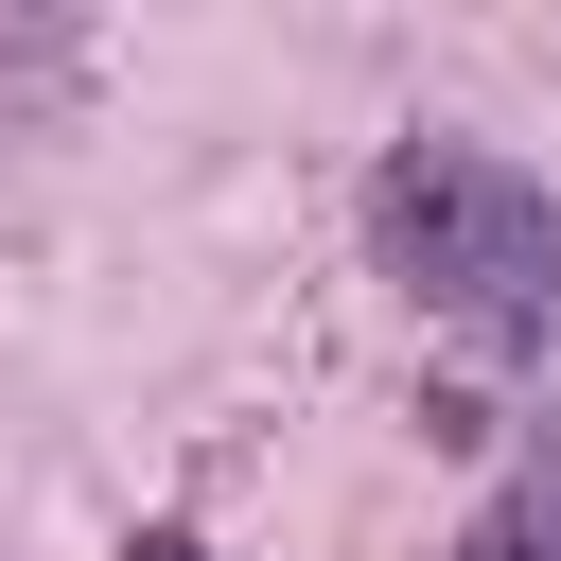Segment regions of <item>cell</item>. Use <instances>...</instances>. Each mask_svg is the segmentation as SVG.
I'll list each match as a JSON object with an SVG mask.
<instances>
[{"mask_svg":"<svg viewBox=\"0 0 561 561\" xmlns=\"http://www.w3.org/2000/svg\"><path fill=\"white\" fill-rule=\"evenodd\" d=\"M123 561H210V543H193V526H140V543H123Z\"/></svg>","mask_w":561,"mask_h":561,"instance_id":"cell-3","label":"cell"},{"mask_svg":"<svg viewBox=\"0 0 561 561\" xmlns=\"http://www.w3.org/2000/svg\"><path fill=\"white\" fill-rule=\"evenodd\" d=\"M456 561H561V421H526V456L491 473V508L456 526Z\"/></svg>","mask_w":561,"mask_h":561,"instance_id":"cell-2","label":"cell"},{"mask_svg":"<svg viewBox=\"0 0 561 561\" xmlns=\"http://www.w3.org/2000/svg\"><path fill=\"white\" fill-rule=\"evenodd\" d=\"M368 245H386V280L473 368H543L561 351V193L526 158H491V140H386Z\"/></svg>","mask_w":561,"mask_h":561,"instance_id":"cell-1","label":"cell"}]
</instances>
